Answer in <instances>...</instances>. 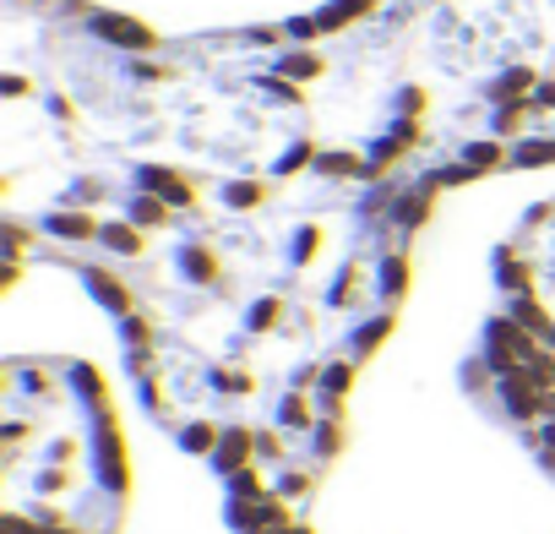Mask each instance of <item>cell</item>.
Instances as JSON below:
<instances>
[{
    "label": "cell",
    "mask_w": 555,
    "mask_h": 534,
    "mask_svg": "<svg viewBox=\"0 0 555 534\" xmlns=\"http://www.w3.org/2000/svg\"><path fill=\"white\" fill-rule=\"evenodd\" d=\"M436 196L256 175L158 148L7 153V284L55 262L109 312L142 409L223 485L240 534L300 518L349 442Z\"/></svg>",
    "instance_id": "obj_1"
},
{
    "label": "cell",
    "mask_w": 555,
    "mask_h": 534,
    "mask_svg": "<svg viewBox=\"0 0 555 534\" xmlns=\"http://www.w3.org/2000/svg\"><path fill=\"white\" fill-rule=\"evenodd\" d=\"M256 39L333 175L441 196L555 164V0H327Z\"/></svg>",
    "instance_id": "obj_2"
},
{
    "label": "cell",
    "mask_w": 555,
    "mask_h": 534,
    "mask_svg": "<svg viewBox=\"0 0 555 534\" xmlns=\"http://www.w3.org/2000/svg\"><path fill=\"white\" fill-rule=\"evenodd\" d=\"M7 534H120L131 458L115 398L88 360L17 355L0 366Z\"/></svg>",
    "instance_id": "obj_3"
},
{
    "label": "cell",
    "mask_w": 555,
    "mask_h": 534,
    "mask_svg": "<svg viewBox=\"0 0 555 534\" xmlns=\"http://www.w3.org/2000/svg\"><path fill=\"white\" fill-rule=\"evenodd\" d=\"M495 312L474 339V360L528 371L555 387V196L528 207L490 262Z\"/></svg>",
    "instance_id": "obj_4"
},
{
    "label": "cell",
    "mask_w": 555,
    "mask_h": 534,
    "mask_svg": "<svg viewBox=\"0 0 555 534\" xmlns=\"http://www.w3.org/2000/svg\"><path fill=\"white\" fill-rule=\"evenodd\" d=\"M245 534H311L300 518H272V523H256V529H245Z\"/></svg>",
    "instance_id": "obj_5"
}]
</instances>
